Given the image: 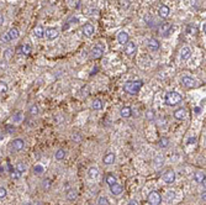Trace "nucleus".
Here are the masks:
<instances>
[{
	"instance_id": "nucleus-1",
	"label": "nucleus",
	"mask_w": 206,
	"mask_h": 205,
	"mask_svg": "<svg viewBox=\"0 0 206 205\" xmlns=\"http://www.w3.org/2000/svg\"><path fill=\"white\" fill-rule=\"evenodd\" d=\"M142 87H143L142 80H128L125 83V85H123V90L131 95H135L141 90Z\"/></svg>"
},
{
	"instance_id": "nucleus-2",
	"label": "nucleus",
	"mask_w": 206,
	"mask_h": 205,
	"mask_svg": "<svg viewBox=\"0 0 206 205\" xmlns=\"http://www.w3.org/2000/svg\"><path fill=\"white\" fill-rule=\"evenodd\" d=\"M183 100L182 95L177 92H168L166 94V98H164V103H166L168 106H175L178 104H180Z\"/></svg>"
},
{
	"instance_id": "nucleus-3",
	"label": "nucleus",
	"mask_w": 206,
	"mask_h": 205,
	"mask_svg": "<svg viewBox=\"0 0 206 205\" xmlns=\"http://www.w3.org/2000/svg\"><path fill=\"white\" fill-rule=\"evenodd\" d=\"M148 203L150 205H159L162 203V196L158 192H151L150 195H148Z\"/></svg>"
},
{
	"instance_id": "nucleus-4",
	"label": "nucleus",
	"mask_w": 206,
	"mask_h": 205,
	"mask_svg": "<svg viewBox=\"0 0 206 205\" xmlns=\"http://www.w3.org/2000/svg\"><path fill=\"white\" fill-rule=\"evenodd\" d=\"M104 54V47L101 45H95L93 48H92V51H90V56H92V58H100V57Z\"/></svg>"
},
{
	"instance_id": "nucleus-5",
	"label": "nucleus",
	"mask_w": 206,
	"mask_h": 205,
	"mask_svg": "<svg viewBox=\"0 0 206 205\" xmlns=\"http://www.w3.org/2000/svg\"><path fill=\"white\" fill-rule=\"evenodd\" d=\"M182 83H183V85H184L185 88L191 89V88H194V87L196 85V80H195V78H193V77H190V76H184V77L182 78Z\"/></svg>"
},
{
	"instance_id": "nucleus-6",
	"label": "nucleus",
	"mask_w": 206,
	"mask_h": 205,
	"mask_svg": "<svg viewBox=\"0 0 206 205\" xmlns=\"http://www.w3.org/2000/svg\"><path fill=\"white\" fill-rule=\"evenodd\" d=\"M163 180L167 184L174 183L175 182V173H174V170H167L166 173L163 174Z\"/></svg>"
},
{
	"instance_id": "nucleus-7",
	"label": "nucleus",
	"mask_w": 206,
	"mask_h": 205,
	"mask_svg": "<svg viewBox=\"0 0 206 205\" xmlns=\"http://www.w3.org/2000/svg\"><path fill=\"white\" fill-rule=\"evenodd\" d=\"M136 50H137V46L135 45V42L128 41L126 43V47H125V54L126 56H133L136 53Z\"/></svg>"
},
{
	"instance_id": "nucleus-8",
	"label": "nucleus",
	"mask_w": 206,
	"mask_h": 205,
	"mask_svg": "<svg viewBox=\"0 0 206 205\" xmlns=\"http://www.w3.org/2000/svg\"><path fill=\"white\" fill-rule=\"evenodd\" d=\"M94 32H95V27L92 25V24L88 22L83 26V35L85 37H92L94 35Z\"/></svg>"
},
{
	"instance_id": "nucleus-9",
	"label": "nucleus",
	"mask_w": 206,
	"mask_h": 205,
	"mask_svg": "<svg viewBox=\"0 0 206 205\" xmlns=\"http://www.w3.org/2000/svg\"><path fill=\"white\" fill-rule=\"evenodd\" d=\"M147 47H148V50H151V51H158V50H159V47H161L159 41H158V40H155V38L148 40Z\"/></svg>"
},
{
	"instance_id": "nucleus-10",
	"label": "nucleus",
	"mask_w": 206,
	"mask_h": 205,
	"mask_svg": "<svg viewBox=\"0 0 206 205\" xmlns=\"http://www.w3.org/2000/svg\"><path fill=\"white\" fill-rule=\"evenodd\" d=\"M58 35H59V32L56 27H49L46 30V37L48 40H54V38L58 37Z\"/></svg>"
},
{
	"instance_id": "nucleus-11",
	"label": "nucleus",
	"mask_w": 206,
	"mask_h": 205,
	"mask_svg": "<svg viewBox=\"0 0 206 205\" xmlns=\"http://www.w3.org/2000/svg\"><path fill=\"white\" fill-rule=\"evenodd\" d=\"M23 146H25V142L21 138H16V140H14L11 142V148L14 151H21L23 148Z\"/></svg>"
},
{
	"instance_id": "nucleus-12",
	"label": "nucleus",
	"mask_w": 206,
	"mask_h": 205,
	"mask_svg": "<svg viewBox=\"0 0 206 205\" xmlns=\"http://www.w3.org/2000/svg\"><path fill=\"white\" fill-rule=\"evenodd\" d=\"M190 57H191V50H190V47L185 46V47H183L182 50H180V58H182L183 61L189 60Z\"/></svg>"
},
{
	"instance_id": "nucleus-13",
	"label": "nucleus",
	"mask_w": 206,
	"mask_h": 205,
	"mask_svg": "<svg viewBox=\"0 0 206 205\" xmlns=\"http://www.w3.org/2000/svg\"><path fill=\"white\" fill-rule=\"evenodd\" d=\"M117 41H119V43H121V45L127 43L128 41H130V36H128V34H127L126 31H121L120 34L117 35Z\"/></svg>"
},
{
	"instance_id": "nucleus-14",
	"label": "nucleus",
	"mask_w": 206,
	"mask_h": 205,
	"mask_svg": "<svg viewBox=\"0 0 206 205\" xmlns=\"http://www.w3.org/2000/svg\"><path fill=\"white\" fill-rule=\"evenodd\" d=\"M186 116V109L185 108H179L178 110L174 111V118L177 120H183Z\"/></svg>"
},
{
	"instance_id": "nucleus-15",
	"label": "nucleus",
	"mask_w": 206,
	"mask_h": 205,
	"mask_svg": "<svg viewBox=\"0 0 206 205\" xmlns=\"http://www.w3.org/2000/svg\"><path fill=\"white\" fill-rule=\"evenodd\" d=\"M110 192H111L114 195H120V194L123 192V187H122L121 184L116 183V184H114V185L110 187Z\"/></svg>"
},
{
	"instance_id": "nucleus-16",
	"label": "nucleus",
	"mask_w": 206,
	"mask_h": 205,
	"mask_svg": "<svg viewBox=\"0 0 206 205\" xmlns=\"http://www.w3.org/2000/svg\"><path fill=\"white\" fill-rule=\"evenodd\" d=\"M169 12H170V10H169V7H168L167 5H162V6L159 7V10H158V15L161 16L162 19H166V18H168Z\"/></svg>"
},
{
	"instance_id": "nucleus-17",
	"label": "nucleus",
	"mask_w": 206,
	"mask_h": 205,
	"mask_svg": "<svg viewBox=\"0 0 206 205\" xmlns=\"http://www.w3.org/2000/svg\"><path fill=\"white\" fill-rule=\"evenodd\" d=\"M115 153H108V154H105L104 156V158H103V162H104V165H112V163L115 162Z\"/></svg>"
},
{
	"instance_id": "nucleus-18",
	"label": "nucleus",
	"mask_w": 206,
	"mask_h": 205,
	"mask_svg": "<svg viewBox=\"0 0 206 205\" xmlns=\"http://www.w3.org/2000/svg\"><path fill=\"white\" fill-rule=\"evenodd\" d=\"M194 180L196 183H201L205 185V173L204 172H196L194 174Z\"/></svg>"
},
{
	"instance_id": "nucleus-19",
	"label": "nucleus",
	"mask_w": 206,
	"mask_h": 205,
	"mask_svg": "<svg viewBox=\"0 0 206 205\" xmlns=\"http://www.w3.org/2000/svg\"><path fill=\"white\" fill-rule=\"evenodd\" d=\"M120 114L122 118H130L131 115H132V109L130 108V106H123V108L120 110Z\"/></svg>"
},
{
	"instance_id": "nucleus-20",
	"label": "nucleus",
	"mask_w": 206,
	"mask_h": 205,
	"mask_svg": "<svg viewBox=\"0 0 206 205\" xmlns=\"http://www.w3.org/2000/svg\"><path fill=\"white\" fill-rule=\"evenodd\" d=\"M34 35L38 38H42L45 36V29L42 26H37L35 30H34Z\"/></svg>"
},
{
	"instance_id": "nucleus-21",
	"label": "nucleus",
	"mask_w": 206,
	"mask_h": 205,
	"mask_svg": "<svg viewBox=\"0 0 206 205\" xmlns=\"http://www.w3.org/2000/svg\"><path fill=\"white\" fill-rule=\"evenodd\" d=\"M89 177L92 179H96L99 177V169L96 167H90L89 168Z\"/></svg>"
},
{
	"instance_id": "nucleus-22",
	"label": "nucleus",
	"mask_w": 206,
	"mask_h": 205,
	"mask_svg": "<svg viewBox=\"0 0 206 205\" xmlns=\"http://www.w3.org/2000/svg\"><path fill=\"white\" fill-rule=\"evenodd\" d=\"M7 35L10 36V40H16L19 37V30L16 27H12L10 29V31H7Z\"/></svg>"
},
{
	"instance_id": "nucleus-23",
	"label": "nucleus",
	"mask_w": 206,
	"mask_h": 205,
	"mask_svg": "<svg viewBox=\"0 0 206 205\" xmlns=\"http://www.w3.org/2000/svg\"><path fill=\"white\" fill-rule=\"evenodd\" d=\"M20 51H21V53L22 54H29L30 52H31V45L30 43H25V45H22L21 46V48H20Z\"/></svg>"
},
{
	"instance_id": "nucleus-24",
	"label": "nucleus",
	"mask_w": 206,
	"mask_h": 205,
	"mask_svg": "<svg viewBox=\"0 0 206 205\" xmlns=\"http://www.w3.org/2000/svg\"><path fill=\"white\" fill-rule=\"evenodd\" d=\"M77 195H78L77 190H76V189H73V188H70V189L67 192V198H68L69 200H74V199L77 198Z\"/></svg>"
},
{
	"instance_id": "nucleus-25",
	"label": "nucleus",
	"mask_w": 206,
	"mask_h": 205,
	"mask_svg": "<svg viewBox=\"0 0 206 205\" xmlns=\"http://www.w3.org/2000/svg\"><path fill=\"white\" fill-rule=\"evenodd\" d=\"M105 179H106V183L109 184V187H111V185H114V184H116V177L112 176V174H108Z\"/></svg>"
},
{
	"instance_id": "nucleus-26",
	"label": "nucleus",
	"mask_w": 206,
	"mask_h": 205,
	"mask_svg": "<svg viewBox=\"0 0 206 205\" xmlns=\"http://www.w3.org/2000/svg\"><path fill=\"white\" fill-rule=\"evenodd\" d=\"M15 169L19 172L20 174H22L25 170H26V165L25 163H22V162H19V163H16V167H15Z\"/></svg>"
},
{
	"instance_id": "nucleus-27",
	"label": "nucleus",
	"mask_w": 206,
	"mask_h": 205,
	"mask_svg": "<svg viewBox=\"0 0 206 205\" xmlns=\"http://www.w3.org/2000/svg\"><path fill=\"white\" fill-rule=\"evenodd\" d=\"M92 106H93L94 110H101V109H103V103H101L100 99H95V100L93 101Z\"/></svg>"
},
{
	"instance_id": "nucleus-28",
	"label": "nucleus",
	"mask_w": 206,
	"mask_h": 205,
	"mask_svg": "<svg viewBox=\"0 0 206 205\" xmlns=\"http://www.w3.org/2000/svg\"><path fill=\"white\" fill-rule=\"evenodd\" d=\"M64 157H65V151L64 150H58V151L56 152V159L57 161H61Z\"/></svg>"
},
{
	"instance_id": "nucleus-29",
	"label": "nucleus",
	"mask_w": 206,
	"mask_h": 205,
	"mask_svg": "<svg viewBox=\"0 0 206 205\" xmlns=\"http://www.w3.org/2000/svg\"><path fill=\"white\" fill-rule=\"evenodd\" d=\"M7 90H9V87L5 82H0V94H5Z\"/></svg>"
},
{
	"instance_id": "nucleus-30",
	"label": "nucleus",
	"mask_w": 206,
	"mask_h": 205,
	"mask_svg": "<svg viewBox=\"0 0 206 205\" xmlns=\"http://www.w3.org/2000/svg\"><path fill=\"white\" fill-rule=\"evenodd\" d=\"M10 174H11L12 179H20V177H21V174L19 173V172L16 169H12V168H10Z\"/></svg>"
},
{
	"instance_id": "nucleus-31",
	"label": "nucleus",
	"mask_w": 206,
	"mask_h": 205,
	"mask_svg": "<svg viewBox=\"0 0 206 205\" xmlns=\"http://www.w3.org/2000/svg\"><path fill=\"white\" fill-rule=\"evenodd\" d=\"M163 162H164V159H163V156H161V154H159V156H157V157L154 158V165H155V166H158V167L163 165Z\"/></svg>"
},
{
	"instance_id": "nucleus-32",
	"label": "nucleus",
	"mask_w": 206,
	"mask_h": 205,
	"mask_svg": "<svg viewBox=\"0 0 206 205\" xmlns=\"http://www.w3.org/2000/svg\"><path fill=\"white\" fill-rule=\"evenodd\" d=\"M43 166H41V165H37L34 167V172H35V174H42L43 173Z\"/></svg>"
},
{
	"instance_id": "nucleus-33",
	"label": "nucleus",
	"mask_w": 206,
	"mask_h": 205,
	"mask_svg": "<svg viewBox=\"0 0 206 205\" xmlns=\"http://www.w3.org/2000/svg\"><path fill=\"white\" fill-rule=\"evenodd\" d=\"M38 114V106L37 105H32L31 106V109H30V115L31 116H35Z\"/></svg>"
},
{
	"instance_id": "nucleus-34",
	"label": "nucleus",
	"mask_w": 206,
	"mask_h": 205,
	"mask_svg": "<svg viewBox=\"0 0 206 205\" xmlns=\"http://www.w3.org/2000/svg\"><path fill=\"white\" fill-rule=\"evenodd\" d=\"M98 205H109L108 198H105V196H100V198L98 199Z\"/></svg>"
},
{
	"instance_id": "nucleus-35",
	"label": "nucleus",
	"mask_w": 206,
	"mask_h": 205,
	"mask_svg": "<svg viewBox=\"0 0 206 205\" xmlns=\"http://www.w3.org/2000/svg\"><path fill=\"white\" fill-rule=\"evenodd\" d=\"M42 185H43V189H45V190H48L49 188H51V180H49V179H46V180H43Z\"/></svg>"
},
{
	"instance_id": "nucleus-36",
	"label": "nucleus",
	"mask_w": 206,
	"mask_h": 205,
	"mask_svg": "<svg viewBox=\"0 0 206 205\" xmlns=\"http://www.w3.org/2000/svg\"><path fill=\"white\" fill-rule=\"evenodd\" d=\"M172 29V25L170 24H163V25L161 26V31H164V32H167Z\"/></svg>"
},
{
	"instance_id": "nucleus-37",
	"label": "nucleus",
	"mask_w": 206,
	"mask_h": 205,
	"mask_svg": "<svg viewBox=\"0 0 206 205\" xmlns=\"http://www.w3.org/2000/svg\"><path fill=\"white\" fill-rule=\"evenodd\" d=\"M168 143H169L168 138H161V141H159V146H161V147H167Z\"/></svg>"
},
{
	"instance_id": "nucleus-38",
	"label": "nucleus",
	"mask_w": 206,
	"mask_h": 205,
	"mask_svg": "<svg viewBox=\"0 0 206 205\" xmlns=\"http://www.w3.org/2000/svg\"><path fill=\"white\" fill-rule=\"evenodd\" d=\"M146 116H147L148 120H154V112H153L152 110H148V111L146 112Z\"/></svg>"
},
{
	"instance_id": "nucleus-39",
	"label": "nucleus",
	"mask_w": 206,
	"mask_h": 205,
	"mask_svg": "<svg viewBox=\"0 0 206 205\" xmlns=\"http://www.w3.org/2000/svg\"><path fill=\"white\" fill-rule=\"evenodd\" d=\"M12 120H14L15 122H20V121L22 120V115H21V112H18V114H16V115H14Z\"/></svg>"
},
{
	"instance_id": "nucleus-40",
	"label": "nucleus",
	"mask_w": 206,
	"mask_h": 205,
	"mask_svg": "<svg viewBox=\"0 0 206 205\" xmlns=\"http://www.w3.org/2000/svg\"><path fill=\"white\" fill-rule=\"evenodd\" d=\"M6 196V189L4 187H0V199H3Z\"/></svg>"
},
{
	"instance_id": "nucleus-41",
	"label": "nucleus",
	"mask_w": 206,
	"mask_h": 205,
	"mask_svg": "<svg viewBox=\"0 0 206 205\" xmlns=\"http://www.w3.org/2000/svg\"><path fill=\"white\" fill-rule=\"evenodd\" d=\"M1 38H3V41H4V42H9V41H11V40H10V36L7 35V34H4Z\"/></svg>"
},
{
	"instance_id": "nucleus-42",
	"label": "nucleus",
	"mask_w": 206,
	"mask_h": 205,
	"mask_svg": "<svg viewBox=\"0 0 206 205\" xmlns=\"http://www.w3.org/2000/svg\"><path fill=\"white\" fill-rule=\"evenodd\" d=\"M195 141H196V137H190V138L188 140V143L191 145V143H195Z\"/></svg>"
},
{
	"instance_id": "nucleus-43",
	"label": "nucleus",
	"mask_w": 206,
	"mask_h": 205,
	"mask_svg": "<svg viewBox=\"0 0 206 205\" xmlns=\"http://www.w3.org/2000/svg\"><path fill=\"white\" fill-rule=\"evenodd\" d=\"M73 140L77 141V142H79V141H80V136H79V135H73Z\"/></svg>"
},
{
	"instance_id": "nucleus-44",
	"label": "nucleus",
	"mask_w": 206,
	"mask_h": 205,
	"mask_svg": "<svg viewBox=\"0 0 206 205\" xmlns=\"http://www.w3.org/2000/svg\"><path fill=\"white\" fill-rule=\"evenodd\" d=\"M128 205H139V203H138L137 200H135V199H133V200H131V201L128 203Z\"/></svg>"
},
{
	"instance_id": "nucleus-45",
	"label": "nucleus",
	"mask_w": 206,
	"mask_h": 205,
	"mask_svg": "<svg viewBox=\"0 0 206 205\" xmlns=\"http://www.w3.org/2000/svg\"><path fill=\"white\" fill-rule=\"evenodd\" d=\"M3 24H4V16H3L1 14H0V26H1Z\"/></svg>"
},
{
	"instance_id": "nucleus-46",
	"label": "nucleus",
	"mask_w": 206,
	"mask_h": 205,
	"mask_svg": "<svg viewBox=\"0 0 206 205\" xmlns=\"http://www.w3.org/2000/svg\"><path fill=\"white\" fill-rule=\"evenodd\" d=\"M200 111H201V109L199 108V106H197V108H195V112H196V114H200Z\"/></svg>"
},
{
	"instance_id": "nucleus-47",
	"label": "nucleus",
	"mask_w": 206,
	"mask_h": 205,
	"mask_svg": "<svg viewBox=\"0 0 206 205\" xmlns=\"http://www.w3.org/2000/svg\"><path fill=\"white\" fill-rule=\"evenodd\" d=\"M201 198H202V199H204V200H205V190H204V193H202V194H201Z\"/></svg>"
},
{
	"instance_id": "nucleus-48",
	"label": "nucleus",
	"mask_w": 206,
	"mask_h": 205,
	"mask_svg": "<svg viewBox=\"0 0 206 205\" xmlns=\"http://www.w3.org/2000/svg\"><path fill=\"white\" fill-rule=\"evenodd\" d=\"M202 30H204V32H205V30H206V25H205V22H204V25H202Z\"/></svg>"
},
{
	"instance_id": "nucleus-49",
	"label": "nucleus",
	"mask_w": 206,
	"mask_h": 205,
	"mask_svg": "<svg viewBox=\"0 0 206 205\" xmlns=\"http://www.w3.org/2000/svg\"><path fill=\"white\" fill-rule=\"evenodd\" d=\"M3 138H4V137H3L1 135H0V141H1V140H3Z\"/></svg>"
},
{
	"instance_id": "nucleus-50",
	"label": "nucleus",
	"mask_w": 206,
	"mask_h": 205,
	"mask_svg": "<svg viewBox=\"0 0 206 205\" xmlns=\"http://www.w3.org/2000/svg\"><path fill=\"white\" fill-rule=\"evenodd\" d=\"M23 205H31V204H23Z\"/></svg>"
}]
</instances>
